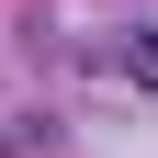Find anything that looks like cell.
<instances>
[{
    "mask_svg": "<svg viewBox=\"0 0 158 158\" xmlns=\"http://www.w3.org/2000/svg\"><path fill=\"white\" fill-rule=\"evenodd\" d=\"M113 68H124L135 90H158V23H135V34H113Z\"/></svg>",
    "mask_w": 158,
    "mask_h": 158,
    "instance_id": "1",
    "label": "cell"
}]
</instances>
